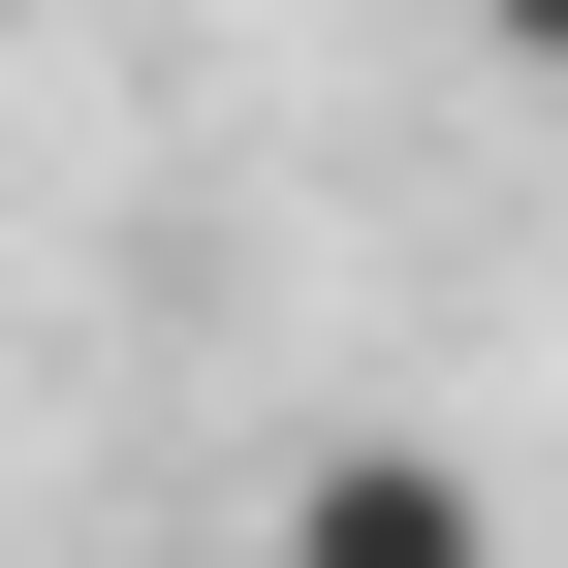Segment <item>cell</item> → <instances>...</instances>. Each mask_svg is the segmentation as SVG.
I'll list each match as a JSON object with an SVG mask.
<instances>
[{
    "instance_id": "obj_1",
    "label": "cell",
    "mask_w": 568,
    "mask_h": 568,
    "mask_svg": "<svg viewBox=\"0 0 568 568\" xmlns=\"http://www.w3.org/2000/svg\"><path fill=\"white\" fill-rule=\"evenodd\" d=\"M253 568H506V474H474V443H316L253 506Z\"/></svg>"
},
{
    "instance_id": "obj_2",
    "label": "cell",
    "mask_w": 568,
    "mask_h": 568,
    "mask_svg": "<svg viewBox=\"0 0 568 568\" xmlns=\"http://www.w3.org/2000/svg\"><path fill=\"white\" fill-rule=\"evenodd\" d=\"M474 63H568V0H474Z\"/></svg>"
}]
</instances>
